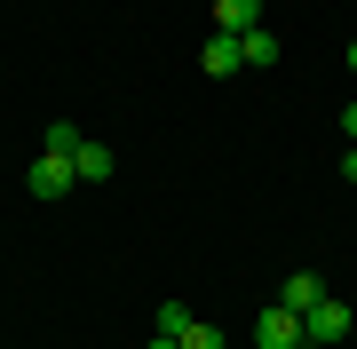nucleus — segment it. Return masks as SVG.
I'll list each match as a JSON object with an SVG mask.
<instances>
[{"label":"nucleus","instance_id":"nucleus-1","mask_svg":"<svg viewBox=\"0 0 357 349\" xmlns=\"http://www.w3.org/2000/svg\"><path fill=\"white\" fill-rule=\"evenodd\" d=\"M310 334H302V318L286 310V302H270V310L255 318V349H302Z\"/></svg>","mask_w":357,"mask_h":349},{"label":"nucleus","instance_id":"nucleus-2","mask_svg":"<svg viewBox=\"0 0 357 349\" xmlns=\"http://www.w3.org/2000/svg\"><path fill=\"white\" fill-rule=\"evenodd\" d=\"M24 183H32V199H64V191H72V183H79V167H72V159H64V151H40Z\"/></svg>","mask_w":357,"mask_h":349},{"label":"nucleus","instance_id":"nucleus-3","mask_svg":"<svg viewBox=\"0 0 357 349\" xmlns=\"http://www.w3.org/2000/svg\"><path fill=\"white\" fill-rule=\"evenodd\" d=\"M199 72H206V79H230V72H246V48H238V32H206V48H199Z\"/></svg>","mask_w":357,"mask_h":349},{"label":"nucleus","instance_id":"nucleus-4","mask_svg":"<svg viewBox=\"0 0 357 349\" xmlns=\"http://www.w3.org/2000/svg\"><path fill=\"white\" fill-rule=\"evenodd\" d=\"M302 334H310V341H349V302H333V294H326L318 310L302 318Z\"/></svg>","mask_w":357,"mask_h":349},{"label":"nucleus","instance_id":"nucleus-5","mask_svg":"<svg viewBox=\"0 0 357 349\" xmlns=\"http://www.w3.org/2000/svg\"><path fill=\"white\" fill-rule=\"evenodd\" d=\"M326 294H333V286H326L318 270H294V278H286V294H278V302H286V310H294V318H310V310H318V302H326Z\"/></svg>","mask_w":357,"mask_h":349},{"label":"nucleus","instance_id":"nucleus-6","mask_svg":"<svg viewBox=\"0 0 357 349\" xmlns=\"http://www.w3.org/2000/svg\"><path fill=\"white\" fill-rule=\"evenodd\" d=\"M255 24H262V0H215V32H238L246 40Z\"/></svg>","mask_w":357,"mask_h":349},{"label":"nucleus","instance_id":"nucleus-7","mask_svg":"<svg viewBox=\"0 0 357 349\" xmlns=\"http://www.w3.org/2000/svg\"><path fill=\"white\" fill-rule=\"evenodd\" d=\"M72 167H79V183H103V175H112V143H79V151H72Z\"/></svg>","mask_w":357,"mask_h":349},{"label":"nucleus","instance_id":"nucleus-8","mask_svg":"<svg viewBox=\"0 0 357 349\" xmlns=\"http://www.w3.org/2000/svg\"><path fill=\"white\" fill-rule=\"evenodd\" d=\"M238 48H246V64H278V32H270V24H255Z\"/></svg>","mask_w":357,"mask_h":349},{"label":"nucleus","instance_id":"nucleus-9","mask_svg":"<svg viewBox=\"0 0 357 349\" xmlns=\"http://www.w3.org/2000/svg\"><path fill=\"white\" fill-rule=\"evenodd\" d=\"M79 143H88V135H79V127H72V119H56V127H48V143H40V151H64V159H72V151H79Z\"/></svg>","mask_w":357,"mask_h":349},{"label":"nucleus","instance_id":"nucleus-10","mask_svg":"<svg viewBox=\"0 0 357 349\" xmlns=\"http://www.w3.org/2000/svg\"><path fill=\"white\" fill-rule=\"evenodd\" d=\"M175 341H183V349H222V334H215V325H206V318H191V325H183Z\"/></svg>","mask_w":357,"mask_h":349},{"label":"nucleus","instance_id":"nucleus-11","mask_svg":"<svg viewBox=\"0 0 357 349\" xmlns=\"http://www.w3.org/2000/svg\"><path fill=\"white\" fill-rule=\"evenodd\" d=\"M342 175H349V183H357V143H349V151H342Z\"/></svg>","mask_w":357,"mask_h":349},{"label":"nucleus","instance_id":"nucleus-12","mask_svg":"<svg viewBox=\"0 0 357 349\" xmlns=\"http://www.w3.org/2000/svg\"><path fill=\"white\" fill-rule=\"evenodd\" d=\"M143 349H183V341H175V334H151V341H143Z\"/></svg>","mask_w":357,"mask_h":349},{"label":"nucleus","instance_id":"nucleus-13","mask_svg":"<svg viewBox=\"0 0 357 349\" xmlns=\"http://www.w3.org/2000/svg\"><path fill=\"white\" fill-rule=\"evenodd\" d=\"M342 135H349V143H357V104H349V111H342Z\"/></svg>","mask_w":357,"mask_h":349},{"label":"nucleus","instance_id":"nucleus-14","mask_svg":"<svg viewBox=\"0 0 357 349\" xmlns=\"http://www.w3.org/2000/svg\"><path fill=\"white\" fill-rule=\"evenodd\" d=\"M349 72H357V40H349Z\"/></svg>","mask_w":357,"mask_h":349}]
</instances>
